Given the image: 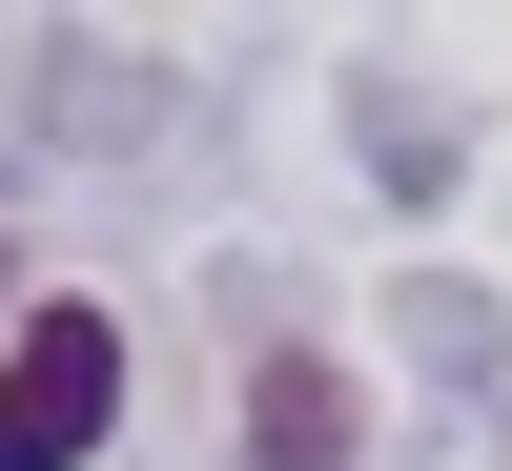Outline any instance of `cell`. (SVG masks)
<instances>
[{
    "mask_svg": "<svg viewBox=\"0 0 512 471\" xmlns=\"http://www.w3.org/2000/svg\"><path fill=\"white\" fill-rule=\"evenodd\" d=\"M123 431V328L103 308H21L0 328V471H82Z\"/></svg>",
    "mask_w": 512,
    "mask_h": 471,
    "instance_id": "cell-1",
    "label": "cell"
},
{
    "mask_svg": "<svg viewBox=\"0 0 512 471\" xmlns=\"http://www.w3.org/2000/svg\"><path fill=\"white\" fill-rule=\"evenodd\" d=\"M349 451H369V390L328 349H267V369H246V471H349Z\"/></svg>",
    "mask_w": 512,
    "mask_h": 471,
    "instance_id": "cell-2",
    "label": "cell"
}]
</instances>
